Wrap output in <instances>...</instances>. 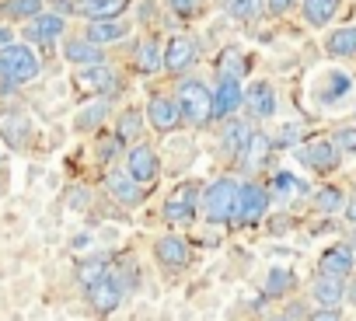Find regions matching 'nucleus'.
Listing matches in <instances>:
<instances>
[{
    "label": "nucleus",
    "instance_id": "32",
    "mask_svg": "<svg viewBox=\"0 0 356 321\" xmlns=\"http://www.w3.org/2000/svg\"><path fill=\"white\" fill-rule=\"evenodd\" d=\"M245 53L238 46H227L220 56H217V77H231V81H241L245 77Z\"/></svg>",
    "mask_w": 356,
    "mask_h": 321
},
{
    "label": "nucleus",
    "instance_id": "39",
    "mask_svg": "<svg viewBox=\"0 0 356 321\" xmlns=\"http://www.w3.org/2000/svg\"><path fill=\"white\" fill-rule=\"evenodd\" d=\"M67 199H70V210H88V206H91V192L81 189V186H74V189L67 192Z\"/></svg>",
    "mask_w": 356,
    "mask_h": 321
},
{
    "label": "nucleus",
    "instance_id": "19",
    "mask_svg": "<svg viewBox=\"0 0 356 321\" xmlns=\"http://www.w3.org/2000/svg\"><path fill=\"white\" fill-rule=\"evenodd\" d=\"M126 35H129V25H126L122 18L88 22V28H84V39H88L91 46H98V49H105V46H112V42H122Z\"/></svg>",
    "mask_w": 356,
    "mask_h": 321
},
{
    "label": "nucleus",
    "instance_id": "47",
    "mask_svg": "<svg viewBox=\"0 0 356 321\" xmlns=\"http://www.w3.org/2000/svg\"><path fill=\"white\" fill-rule=\"evenodd\" d=\"M346 300H349V304H356V276H353V279H349V286H346Z\"/></svg>",
    "mask_w": 356,
    "mask_h": 321
},
{
    "label": "nucleus",
    "instance_id": "27",
    "mask_svg": "<svg viewBox=\"0 0 356 321\" xmlns=\"http://www.w3.org/2000/svg\"><path fill=\"white\" fill-rule=\"evenodd\" d=\"M339 4H342V0H300V11H304V22L307 25L325 28L339 15Z\"/></svg>",
    "mask_w": 356,
    "mask_h": 321
},
{
    "label": "nucleus",
    "instance_id": "34",
    "mask_svg": "<svg viewBox=\"0 0 356 321\" xmlns=\"http://www.w3.org/2000/svg\"><path fill=\"white\" fill-rule=\"evenodd\" d=\"M293 283H297V276L290 272V269H269V276H266V286H262V293L266 297H286L290 290H293Z\"/></svg>",
    "mask_w": 356,
    "mask_h": 321
},
{
    "label": "nucleus",
    "instance_id": "17",
    "mask_svg": "<svg viewBox=\"0 0 356 321\" xmlns=\"http://www.w3.org/2000/svg\"><path fill=\"white\" fill-rule=\"evenodd\" d=\"M245 108L255 119H273L276 115V91H273V84L269 81H255L245 91Z\"/></svg>",
    "mask_w": 356,
    "mask_h": 321
},
{
    "label": "nucleus",
    "instance_id": "4",
    "mask_svg": "<svg viewBox=\"0 0 356 321\" xmlns=\"http://www.w3.org/2000/svg\"><path fill=\"white\" fill-rule=\"evenodd\" d=\"M0 67L8 70V77L15 84H29V81H35L42 74V60L29 42H11V46L0 49Z\"/></svg>",
    "mask_w": 356,
    "mask_h": 321
},
{
    "label": "nucleus",
    "instance_id": "41",
    "mask_svg": "<svg viewBox=\"0 0 356 321\" xmlns=\"http://www.w3.org/2000/svg\"><path fill=\"white\" fill-rule=\"evenodd\" d=\"M297 4H300V0H266V11L280 18V15H286V11H293Z\"/></svg>",
    "mask_w": 356,
    "mask_h": 321
},
{
    "label": "nucleus",
    "instance_id": "13",
    "mask_svg": "<svg viewBox=\"0 0 356 321\" xmlns=\"http://www.w3.org/2000/svg\"><path fill=\"white\" fill-rule=\"evenodd\" d=\"M356 272V252L349 245H328L318 255V276H332V279H349Z\"/></svg>",
    "mask_w": 356,
    "mask_h": 321
},
{
    "label": "nucleus",
    "instance_id": "30",
    "mask_svg": "<svg viewBox=\"0 0 356 321\" xmlns=\"http://www.w3.org/2000/svg\"><path fill=\"white\" fill-rule=\"evenodd\" d=\"M140 133H143V115L140 108H126L119 119H115V140L119 143H140Z\"/></svg>",
    "mask_w": 356,
    "mask_h": 321
},
{
    "label": "nucleus",
    "instance_id": "18",
    "mask_svg": "<svg viewBox=\"0 0 356 321\" xmlns=\"http://www.w3.org/2000/svg\"><path fill=\"white\" fill-rule=\"evenodd\" d=\"M269 150H273V140H269L266 133H259V129H255V133L248 136V143L241 147V154H238L234 160H238V168H241V172H259V168L266 165Z\"/></svg>",
    "mask_w": 356,
    "mask_h": 321
},
{
    "label": "nucleus",
    "instance_id": "14",
    "mask_svg": "<svg viewBox=\"0 0 356 321\" xmlns=\"http://www.w3.org/2000/svg\"><path fill=\"white\" fill-rule=\"evenodd\" d=\"M245 105V88L241 81H231V77H217V88H213V119L227 122L234 119V112Z\"/></svg>",
    "mask_w": 356,
    "mask_h": 321
},
{
    "label": "nucleus",
    "instance_id": "5",
    "mask_svg": "<svg viewBox=\"0 0 356 321\" xmlns=\"http://www.w3.org/2000/svg\"><path fill=\"white\" fill-rule=\"evenodd\" d=\"M269 189L262 182H241V192H238V213H234V224L238 227H255L266 213H269Z\"/></svg>",
    "mask_w": 356,
    "mask_h": 321
},
{
    "label": "nucleus",
    "instance_id": "31",
    "mask_svg": "<svg viewBox=\"0 0 356 321\" xmlns=\"http://www.w3.org/2000/svg\"><path fill=\"white\" fill-rule=\"evenodd\" d=\"M46 11L42 0H0V18H18V22H32Z\"/></svg>",
    "mask_w": 356,
    "mask_h": 321
},
{
    "label": "nucleus",
    "instance_id": "12",
    "mask_svg": "<svg viewBox=\"0 0 356 321\" xmlns=\"http://www.w3.org/2000/svg\"><path fill=\"white\" fill-rule=\"evenodd\" d=\"M196 60H200V46L189 39V35H171L168 39V46H164V67L161 70H168V74H186L189 67H196Z\"/></svg>",
    "mask_w": 356,
    "mask_h": 321
},
{
    "label": "nucleus",
    "instance_id": "42",
    "mask_svg": "<svg viewBox=\"0 0 356 321\" xmlns=\"http://www.w3.org/2000/svg\"><path fill=\"white\" fill-rule=\"evenodd\" d=\"M119 147H122V143H119V140H115V133H112V140H102L98 157H102V160H108V157H115V154H119Z\"/></svg>",
    "mask_w": 356,
    "mask_h": 321
},
{
    "label": "nucleus",
    "instance_id": "11",
    "mask_svg": "<svg viewBox=\"0 0 356 321\" xmlns=\"http://www.w3.org/2000/svg\"><path fill=\"white\" fill-rule=\"evenodd\" d=\"M154 258H157L164 269H171V272L189 269V262H193V245H189L182 234H161V238L154 241Z\"/></svg>",
    "mask_w": 356,
    "mask_h": 321
},
{
    "label": "nucleus",
    "instance_id": "8",
    "mask_svg": "<svg viewBox=\"0 0 356 321\" xmlns=\"http://www.w3.org/2000/svg\"><path fill=\"white\" fill-rule=\"evenodd\" d=\"M74 84H77L84 94L108 98V94H115V91H119L122 77H119V70H115V67H108V63H98V67H81V70L74 74Z\"/></svg>",
    "mask_w": 356,
    "mask_h": 321
},
{
    "label": "nucleus",
    "instance_id": "36",
    "mask_svg": "<svg viewBox=\"0 0 356 321\" xmlns=\"http://www.w3.org/2000/svg\"><path fill=\"white\" fill-rule=\"evenodd\" d=\"M332 143L339 147V154H356V126H342V129H335Z\"/></svg>",
    "mask_w": 356,
    "mask_h": 321
},
{
    "label": "nucleus",
    "instance_id": "33",
    "mask_svg": "<svg viewBox=\"0 0 356 321\" xmlns=\"http://www.w3.org/2000/svg\"><path fill=\"white\" fill-rule=\"evenodd\" d=\"M314 210L318 213H342L346 210V192L339 186H321L314 192Z\"/></svg>",
    "mask_w": 356,
    "mask_h": 321
},
{
    "label": "nucleus",
    "instance_id": "29",
    "mask_svg": "<svg viewBox=\"0 0 356 321\" xmlns=\"http://www.w3.org/2000/svg\"><path fill=\"white\" fill-rule=\"evenodd\" d=\"M108 272H112L108 258H84V262L77 265V286H81L84 293H91Z\"/></svg>",
    "mask_w": 356,
    "mask_h": 321
},
{
    "label": "nucleus",
    "instance_id": "24",
    "mask_svg": "<svg viewBox=\"0 0 356 321\" xmlns=\"http://www.w3.org/2000/svg\"><path fill=\"white\" fill-rule=\"evenodd\" d=\"M164 46L157 42V39H143V42H136L133 46V67L140 70V74H157L164 63Z\"/></svg>",
    "mask_w": 356,
    "mask_h": 321
},
{
    "label": "nucleus",
    "instance_id": "22",
    "mask_svg": "<svg viewBox=\"0 0 356 321\" xmlns=\"http://www.w3.org/2000/svg\"><path fill=\"white\" fill-rule=\"evenodd\" d=\"M252 133H255V129H252V122H248V119H238V115H234V119H227V122H224V129H220V147H224V154H227V157H238Z\"/></svg>",
    "mask_w": 356,
    "mask_h": 321
},
{
    "label": "nucleus",
    "instance_id": "35",
    "mask_svg": "<svg viewBox=\"0 0 356 321\" xmlns=\"http://www.w3.org/2000/svg\"><path fill=\"white\" fill-rule=\"evenodd\" d=\"M262 8H266V0H231L227 15H231L234 22H255V18L262 15Z\"/></svg>",
    "mask_w": 356,
    "mask_h": 321
},
{
    "label": "nucleus",
    "instance_id": "48",
    "mask_svg": "<svg viewBox=\"0 0 356 321\" xmlns=\"http://www.w3.org/2000/svg\"><path fill=\"white\" fill-rule=\"evenodd\" d=\"M346 245H349V248H353V252H356V227H353V231H349V241H346Z\"/></svg>",
    "mask_w": 356,
    "mask_h": 321
},
{
    "label": "nucleus",
    "instance_id": "25",
    "mask_svg": "<svg viewBox=\"0 0 356 321\" xmlns=\"http://www.w3.org/2000/svg\"><path fill=\"white\" fill-rule=\"evenodd\" d=\"M311 297L318 307H339L346 300V283L342 279H332V276H318L311 283Z\"/></svg>",
    "mask_w": 356,
    "mask_h": 321
},
{
    "label": "nucleus",
    "instance_id": "37",
    "mask_svg": "<svg viewBox=\"0 0 356 321\" xmlns=\"http://www.w3.org/2000/svg\"><path fill=\"white\" fill-rule=\"evenodd\" d=\"M273 186H276V192H280V199H283L286 192H307V186H304L300 179H293V175H286V172H280Z\"/></svg>",
    "mask_w": 356,
    "mask_h": 321
},
{
    "label": "nucleus",
    "instance_id": "49",
    "mask_svg": "<svg viewBox=\"0 0 356 321\" xmlns=\"http://www.w3.org/2000/svg\"><path fill=\"white\" fill-rule=\"evenodd\" d=\"M269 321H293V318H286V314H283V311H280V314H273V318H269Z\"/></svg>",
    "mask_w": 356,
    "mask_h": 321
},
{
    "label": "nucleus",
    "instance_id": "45",
    "mask_svg": "<svg viewBox=\"0 0 356 321\" xmlns=\"http://www.w3.org/2000/svg\"><path fill=\"white\" fill-rule=\"evenodd\" d=\"M15 42V32L8 28V25H0V49H4V46H11Z\"/></svg>",
    "mask_w": 356,
    "mask_h": 321
},
{
    "label": "nucleus",
    "instance_id": "28",
    "mask_svg": "<svg viewBox=\"0 0 356 321\" xmlns=\"http://www.w3.org/2000/svg\"><path fill=\"white\" fill-rule=\"evenodd\" d=\"M325 53L335 56V60L356 56V25H346V28L328 32V39H325Z\"/></svg>",
    "mask_w": 356,
    "mask_h": 321
},
{
    "label": "nucleus",
    "instance_id": "20",
    "mask_svg": "<svg viewBox=\"0 0 356 321\" xmlns=\"http://www.w3.org/2000/svg\"><path fill=\"white\" fill-rule=\"evenodd\" d=\"M70 4L88 22H112V18H119L126 11L129 0H70Z\"/></svg>",
    "mask_w": 356,
    "mask_h": 321
},
{
    "label": "nucleus",
    "instance_id": "9",
    "mask_svg": "<svg viewBox=\"0 0 356 321\" xmlns=\"http://www.w3.org/2000/svg\"><path fill=\"white\" fill-rule=\"evenodd\" d=\"M126 290H129V283H126V276L122 272H108L91 293H88V304H91V311L95 314H102V318H108L112 311H119V304H122V297H126Z\"/></svg>",
    "mask_w": 356,
    "mask_h": 321
},
{
    "label": "nucleus",
    "instance_id": "16",
    "mask_svg": "<svg viewBox=\"0 0 356 321\" xmlns=\"http://www.w3.org/2000/svg\"><path fill=\"white\" fill-rule=\"evenodd\" d=\"M63 32H67V18H63V15H56V11H42V15H39V18H32V22H29V28H25L29 42H35V46H53Z\"/></svg>",
    "mask_w": 356,
    "mask_h": 321
},
{
    "label": "nucleus",
    "instance_id": "2",
    "mask_svg": "<svg viewBox=\"0 0 356 321\" xmlns=\"http://www.w3.org/2000/svg\"><path fill=\"white\" fill-rule=\"evenodd\" d=\"M175 101H178L182 119L193 122V126H207L213 119V91L203 81H196V77H182V81H178Z\"/></svg>",
    "mask_w": 356,
    "mask_h": 321
},
{
    "label": "nucleus",
    "instance_id": "50",
    "mask_svg": "<svg viewBox=\"0 0 356 321\" xmlns=\"http://www.w3.org/2000/svg\"><path fill=\"white\" fill-rule=\"evenodd\" d=\"M227 4H231V0H227Z\"/></svg>",
    "mask_w": 356,
    "mask_h": 321
},
{
    "label": "nucleus",
    "instance_id": "43",
    "mask_svg": "<svg viewBox=\"0 0 356 321\" xmlns=\"http://www.w3.org/2000/svg\"><path fill=\"white\" fill-rule=\"evenodd\" d=\"M293 140H297V126H286V129L276 136V143H273V147H290Z\"/></svg>",
    "mask_w": 356,
    "mask_h": 321
},
{
    "label": "nucleus",
    "instance_id": "7",
    "mask_svg": "<svg viewBox=\"0 0 356 321\" xmlns=\"http://www.w3.org/2000/svg\"><path fill=\"white\" fill-rule=\"evenodd\" d=\"M297 157H300V165H307L311 172H321V175L335 172L339 160H342V154L332 143V136H311V140H304V147L297 150Z\"/></svg>",
    "mask_w": 356,
    "mask_h": 321
},
{
    "label": "nucleus",
    "instance_id": "26",
    "mask_svg": "<svg viewBox=\"0 0 356 321\" xmlns=\"http://www.w3.org/2000/svg\"><path fill=\"white\" fill-rule=\"evenodd\" d=\"M108 115H112V101H108V98H95L91 105H84V108L77 112L74 129H77V133H91V129H98Z\"/></svg>",
    "mask_w": 356,
    "mask_h": 321
},
{
    "label": "nucleus",
    "instance_id": "10",
    "mask_svg": "<svg viewBox=\"0 0 356 321\" xmlns=\"http://www.w3.org/2000/svg\"><path fill=\"white\" fill-rule=\"evenodd\" d=\"M143 115H147V122H150L157 133H175V129H182V122H186L182 112H178L175 94H164V91H157V94L147 98Z\"/></svg>",
    "mask_w": 356,
    "mask_h": 321
},
{
    "label": "nucleus",
    "instance_id": "15",
    "mask_svg": "<svg viewBox=\"0 0 356 321\" xmlns=\"http://www.w3.org/2000/svg\"><path fill=\"white\" fill-rule=\"evenodd\" d=\"M105 186H108V196L119 203V206H126V210H136V206H143V196H147V189L143 186H136L122 168H112L108 175H105Z\"/></svg>",
    "mask_w": 356,
    "mask_h": 321
},
{
    "label": "nucleus",
    "instance_id": "40",
    "mask_svg": "<svg viewBox=\"0 0 356 321\" xmlns=\"http://www.w3.org/2000/svg\"><path fill=\"white\" fill-rule=\"evenodd\" d=\"M304 321H342V311H339V307H318V311H311Z\"/></svg>",
    "mask_w": 356,
    "mask_h": 321
},
{
    "label": "nucleus",
    "instance_id": "38",
    "mask_svg": "<svg viewBox=\"0 0 356 321\" xmlns=\"http://www.w3.org/2000/svg\"><path fill=\"white\" fill-rule=\"evenodd\" d=\"M168 11L178 18H196L200 15V0H168Z\"/></svg>",
    "mask_w": 356,
    "mask_h": 321
},
{
    "label": "nucleus",
    "instance_id": "3",
    "mask_svg": "<svg viewBox=\"0 0 356 321\" xmlns=\"http://www.w3.org/2000/svg\"><path fill=\"white\" fill-rule=\"evenodd\" d=\"M200 206H203V189H200L196 182H178V186L168 192L161 213H164L168 224L182 227V224H193V220H196Z\"/></svg>",
    "mask_w": 356,
    "mask_h": 321
},
{
    "label": "nucleus",
    "instance_id": "44",
    "mask_svg": "<svg viewBox=\"0 0 356 321\" xmlns=\"http://www.w3.org/2000/svg\"><path fill=\"white\" fill-rule=\"evenodd\" d=\"M8 91H15V81L8 77V70L0 67V94H8Z\"/></svg>",
    "mask_w": 356,
    "mask_h": 321
},
{
    "label": "nucleus",
    "instance_id": "6",
    "mask_svg": "<svg viewBox=\"0 0 356 321\" xmlns=\"http://www.w3.org/2000/svg\"><path fill=\"white\" fill-rule=\"evenodd\" d=\"M136 186H154L157 182V175H161V157H157V150L150 147V143H133L129 150H126V168H122Z\"/></svg>",
    "mask_w": 356,
    "mask_h": 321
},
{
    "label": "nucleus",
    "instance_id": "21",
    "mask_svg": "<svg viewBox=\"0 0 356 321\" xmlns=\"http://www.w3.org/2000/svg\"><path fill=\"white\" fill-rule=\"evenodd\" d=\"M63 60L81 70V67H98V63H105V53H102L98 46H91L84 35H77V39H67V42H63Z\"/></svg>",
    "mask_w": 356,
    "mask_h": 321
},
{
    "label": "nucleus",
    "instance_id": "1",
    "mask_svg": "<svg viewBox=\"0 0 356 321\" xmlns=\"http://www.w3.org/2000/svg\"><path fill=\"white\" fill-rule=\"evenodd\" d=\"M238 192H241V182L224 175V179H213L207 189H203V217L217 227H227L234 224V213H238Z\"/></svg>",
    "mask_w": 356,
    "mask_h": 321
},
{
    "label": "nucleus",
    "instance_id": "46",
    "mask_svg": "<svg viewBox=\"0 0 356 321\" xmlns=\"http://www.w3.org/2000/svg\"><path fill=\"white\" fill-rule=\"evenodd\" d=\"M342 213H346V220H349V224H353V227H356V199H349V203H346V210H342Z\"/></svg>",
    "mask_w": 356,
    "mask_h": 321
},
{
    "label": "nucleus",
    "instance_id": "23",
    "mask_svg": "<svg viewBox=\"0 0 356 321\" xmlns=\"http://www.w3.org/2000/svg\"><path fill=\"white\" fill-rule=\"evenodd\" d=\"M0 136H4V143H11L15 150H22V147L29 143V136H32V122H29V115H22V112H8L4 119H0Z\"/></svg>",
    "mask_w": 356,
    "mask_h": 321
}]
</instances>
